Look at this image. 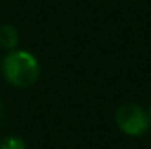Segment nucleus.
<instances>
[{
  "label": "nucleus",
  "mask_w": 151,
  "mask_h": 149,
  "mask_svg": "<svg viewBox=\"0 0 151 149\" xmlns=\"http://www.w3.org/2000/svg\"><path fill=\"white\" fill-rule=\"evenodd\" d=\"M148 116H150V126H151V104H150V109H148Z\"/></svg>",
  "instance_id": "nucleus-5"
},
{
  "label": "nucleus",
  "mask_w": 151,
  "mask_h": 149,
  "mask_svg": "<svg viewBox=\"0 0 151 149\" xmlns=\"http://www.w3.org/2000/svg\"><path fill=\"white\" fill-rule=\"evenodd\" d=\"M0 149H27V142L19 137H5L2 142H0Z\"/></svg>",
  "instance_id": "nucleus-4"
},
{
  "label": "nucleus",
  "mask_w": 151,
  "mask_h": 149,
  "mask_svg": "<svg viewBox=\"0 0 151 149\" xmlns=\"http://www.w3.org/2000/svg\"><path fill=\"white\" fill-rule=\"evenodd\" d=\"M19 32L12 25H0V47L5 51H12L18 47Z\"/></svg>",
  "instance_id": "nucleus-3"
},
{
  "label": "nucleus",
  "mask_w": 151,
  "mask_h": 149,
  "mask_svg": "<svg viewBox=\"0 0 151 149\" xmlns=\"http://www.w3.org/2000/svg\"><path fill=\"white\" fill-rule=\"evenodd\" d=\"M0 119H2V105H0Z\"/></svg>",
  "instance_id": "nucleus-6"
},
{
  "label": "nucleus",
  "mask_w": 151,
  "mask_h": 149,
  "mask_svg": "<svg viewBox=\"0 0 151 149\" xmlns=\"http://www.w3.org/2000/svg\"><path fill=\"white\" fill-rule=\"evenodd\" d=\"M116 125L118 128L130 137H141L150 130V116L148 111L139 104H123L116 111Z\"/></svg>",
  "instance_id": "nucleus-2"
},
{
  "label": "nucleus",
  "mask_w": 151,
  "mask_h": 149,
  "mask_svg": "<svg viewBox=\"0 0 151 149\" xmlns=\"http://www.w3.org/2000/svg\"><path fill=\"white\" fill-rule=\"evenodd\" d=\"M0 70L11 86L30 88L32 84L37 82L40 75V63L30 51L12 49L4 56Z\"/></svg>",
  "instance_id": "nucleus-1"
}]
</instances>
